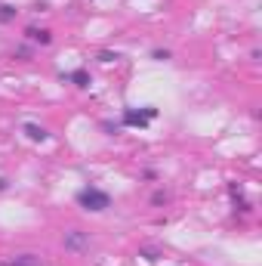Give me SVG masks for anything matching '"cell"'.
I'll return each mask as SVG.
<instances>
[{"instance_id":"cell-1","label":"cell","mask_w":262,"mask_h":266,"mask_svg":"<svg viewBox=\"0 0 262 266\" xmlns=\"http://www.w3.org/2000/svg\"><path fill=\"white\" fill-rule=\"evenodd\" d=\"M77 204L83 207V211H90V214H102L111 207V195L105 192V189H99V186H83L80 192H77Z\"/></svg>"},{"instance_id":"cell-2","label":"cell","mask_w":262,"mask_h":266,"mask_svg":"<svg viewBox=\"0 0 262 266\" xmlns=\"http://www.w3.org/2000/svg\"><path fill=\"white\" fill-rule=\"evenodd\" d=\"M154 118H157V109H154V105H145V109H123V127H139V130H145Z\"/></svg>"},{"instance_id":"cell-3","label":"cell","mask_w":262,"mask_h":266,"mask_svg":"<svg viewBox=\"0 0 262 266\" xmlns=\"http://www.w3.org/2000/svg\"><path fill=\"white\" fill-rule=\"evenodd\" d=\"M62 245H65V251H71V254H80V251H87V245H90V235H87L83 229H71V232H65Z\"/></svg>"},{"instance_id":"cell-4","label":"cell","mask_w":262,"mask_h":266,"mask_svg":"<svg viewBox=\"0 0 262 266\" xmlns=\"http://www.w3.org/2000/svg\"><path fill=\"white\" fill-rule=\"evenodd\" d=\"M228 195H231L234 214H250V211H253V204L247 201V195H244V186H241V183H228Z\"/></svg>"},{"instance_id":"cell-5","label":"cell","mask_w":262,"mask_h":266,"mask_svg":"<svg viewBox=\"0 0 262 266\" xmlns=\"http://www.w3.org/2000/svg\"><path fill=\"white\" fill-rule=\"evenodd\" d=\"M25 40H28V44L49 47V44H53V31H49V28H37V25H28V28H25Z\"/></svg>"},{"instance_id":"cell-6","label":"cell","mask_w":262,"mask_h":266,"mask_svg":"<svg viewBox=\"0 0 262 266\" xmlns=\"http://www.w3.org/2000/svg\"><path fill=\"white\" fill-rule=\"evenodd\" d=\"M62 81H71L74 87H90V74H87V68H74V71H65V74H62Z\"/></svg>"},{"instance_id":"cell-7","label":"cell","mask_w":262,"mask_h":266,"mask_svg":"<svg viewBox=\"0 0 262 266\" xmlns=\"http://www.w3.org/2000/svg\"><path fill=\"white\" fill-rule=\"evenodd\" d=\"M25 133H28V139H34V143H46V139H49V130L46 127H40V124H25V127H22Z\"/></svg>"},{"instance_id":"cell-8","label":"cell","mask_w":262,"mask_h":266,"mask_svg":"<svg viewBox=\"0 0 262 266\" xmlns=\"http://www.w3.org/2000/svg\"><path fill=\"white\" fill-rule=\"evenodd\" d=\"M3 266H40V254H15Z\"/></svg>"},{"instance_id":"cell-9","label":"cell","mask_w":262,"mask_h":266,"mask_svg":"<svg viewBox=\"0 0 262 266\" xmlns=\"http://www.w3.org/2000/svg\"><path fill=\"white\" fill-rule=\"evenodd\" d=\"M15 16H19V10H15L13 3H0V25H6V22H13Z\"/></svg>"},{"instance_id":"cell-10","label":"cell","mask_w":262,"mask_h":266,"mask_svg":"<svg viewBox=\"0 0 262 266\" xmlns=\"http://www.w3.org/2000/svg\"><path fill=\"white\" fill-rule=\"evenodd\" d=\"M31 56H34V50H31V44H22V47H15V59H22V62H28Z\"/></svg>"},{"instance_id":"cell-11","label":"cell","mask_w":262,"mask_h":266,"mask_svg":"<svg viewBox=\"0 0 262 266\" xmlns=\"http://www.w3.org/2000/svg\"><path fill=\"white\" fill-rule=\"evenodd\" d=\"M167 201H170V192H164V189H157V192L151 195V204H154V207H164Z\"/></svg>"},{"instance_id":"cell-12","label":"cell","mask_w":262,"mask_h":266,"mask_svg":"<svg viewBox=\"0 0 262 266\" xmlns=\"http://www.w3.org/2000/svg\"><path fill=\"white\" fill-rule=\"evenodd\" d=\"M121 53H111V50H99V62H117Z\"/></svg>"},{"instance_id":"cell-13","label":"cell","mask_w":262,"mask_h":266,"mask_svg":"<svg viewBox=\"0 0 262 266\" xmlns=\"http://www.w3.org/2000/svg\"><path fill=\"white\" fill-rule=\"evenodd\" d=\"M151 59L167 62V59H173V53H170V50H151Z\"/></svg>"},{"instance_id":"cell-14","label":"cell","mask_w":262,"mask_h":266,"mask_svg":"<svg viewBox=\"0 0 262 266\" xmlns=\"http://www.w3.org/2000/svg\"><path fill=\"white\" fill-rule=\"evenodd\" d=\"M139 254L145 257V260H160V251H157V248H142Z\"/></svg>"},{"instance_id":"cell-15","label":"cell","mask_w":262,"mask_h":266,"mask_svg":"<svg viewBox=\"0 0 262 266\" xmlns=\"http://www.w3.org/2000/svg\"><path fill=\"white\" fill-rule=\"evenodd\" d=\"M102 130L108 133V136H114V133L121 130V127H117V124H111V121H102Z\"/></svg>"},{"instance_id":"cell-16","label":"cell","mask_w":262,"mask_h":266,"mask_svg":"<svg viewBox=\"0 0 262 266\" xmlns=\"http://www.w3.org/2000/svg\"><path fill=\"white\" fill-rule=\"evenodd\" d=\"M3 189H6V180H3V177H0V192H3Z\"/></svg>"}]
</instances>
